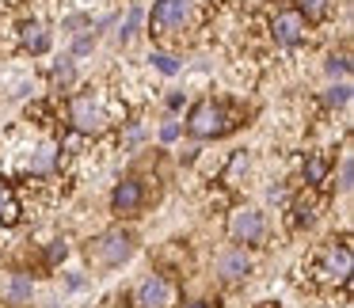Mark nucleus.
Wrapping results in <instances>:
<instances>
[{"label":"nucleus","mask_w":354,"mask_h":308,"mask_svg":"<svg viewBox=\"0 0 354 308\" xmlns=\"http://www.w3.org/2000/svg\"><path fill=\"white\" fill-rule=\"evenodd\" d=\"M202 0H156L149 12V35L153 39H176L198 23Z\"/></svg>","instance_id":"obj_3"},{"label":"nucleus","mask_w":354,"mask_h":308,"mask_svg":"<svg viewBox=\"0 0 354 308\" xmlns=\"http://www.w3.org/2000/svg\"><path fill=\"white\" fill-rule=\"evenodd\" d=\"M95 50V31L88 27V35H80L77 42H73V57H84V54H92Z\"/></svg>","instance_id":"obj_22"},{"label":"nucleus","mask_w":354,"mask_h":308,"mask_svg":"<svg viewBox=\"0 0 354 308\" xmlns=\"http://www.w3.org/2000/svg\"><path fill=\"white\" fill-rule=\"evenodd\" d=\"M149 202V191H145V179L141 175H126L115 183V191H111V213L115 217H138L141 209H145Z\"/></svg>","instance_id":"obj_6"},{"label":"nucleus","mask_w":354,"mask_h":308,"mask_svg":"<svg viewBox=\"0 0 354 308\" xmlns=\"http://www.w3.org/2000/svg\"><path fill=\"white\" fill-rule=\"evenodd\" d=\"M293 8H297L308 23H324V19L331 16V8H335V0H293Z\"/></svg>","instance_id":"obj_15"},{"label":"nucleus","mask_w":354,"mask_h":308,"mask_svg":"<svg viewBox=\"0 0 354 308\" xmlns=\"http://www.w3.org/2000/svg\"><path fill=\"white\" fill-rule=\"evenodd\" d=\"M80 23H88V16H69V19H65V31H73V27H80Z\"/></svg>","instance_id":"obj_27"},{"label":"nucleus","mask_w":354,"mask_h":308,"mask_svg":"<svg viewBox=\"0 0 354 308\" xmlns=\"http://www.w3.org/2000/svg\"><path fill=\"white\" fill-rule=\"evenodd\" d=\"M240 126V118L232 115L225 103H217V99H198L191 110H187V137H194V141H217V137H225V133H232Z\"/></svg>","instance_id":"obj_2"},{"label":"nucleus","mask_w":354,"mask_h":308,"mask_svg":"<svg viewBox=\"0 0 354 308\" xmlns=\"http://www.w3.org/2000/svg\"><path fill=\"white\" fill-rule=\"evenodd\" d=\"M351 267H354V255H351V236H339L328 240L313 267V278L324 285H351Z\"/></svg>","instance_id":"obj_5"},{"label":"nucleus","mask_w":354,"mask_h":308,"mask_svg":"<svg viewBox=\"0 0 354 308\" xmlns=\"http://www.w3.org/2000/svg\"><path fill=\"white\" fill-rule=\"evenodd\" d=\"M12 202H16V191L0 179V213H4V206H12Z\"/></svg>","instance_id":"obj_24"},{"label":"nucleus","mask_w":354,"mask_h":308,"mask_svg":"<svg viewBox=\"0 0 354 308\" xmlns=\"http://www.w3.org/2000/svg\"><path fill=\"white\" fill-rule=\"evenodd\" d=\"M339 179H343L339 186H343V191H351V179H354V164H351V156L343 160V171H339Z\"/></svg>","instance_id":"obj_25"},{"label":"nucleus","mask_w":354,"mask_h":308,"mask_svg":"<svg viewBox=\"0 0 354 308\" xmlns=\"http://www.w3.org/2000/svg\"><path fill=\"white\" fill-rule=\"evenodd\" d=\"M351 103V84L346 80H339V84H331L328 92H324V107L328 110H339V107H346Z\"/></svg>","instance_id":"obj_16"},{"label":"nucleus","mask_w":354,"mask_h":308,"mask_svg":"<svg viewBox=\"0 0 354 308\" xmlns=\"http://www.w3.org/2000/svg\"><path fill=\"white\" fill-rule=\"evenodd\" d=\"M69 259V240H50L46 244V267H62Z\"/></svg>","instance_id":"obj_17"},{"label":"nucleus","mask_w":354,"mask_h":308,"mask_svg":"<svg viewBox=\"0 0 354 308\" xmlns=\"http://www.w3.org/2000/svg\"><path fill=\"white\" fill-rule=\"evenodd\" d=\"M149 61H153V69H156V73H164V77H176V73H179V61H176L171 54H160V50H156V54L149 57Z\"/></svg>","instance_id":"obj_20"},{"label":"nucleus","mask_w":354,"mask_h":308,"mask_svg":"<svg viewBox=\"0 0 354 308\" xmlns=\"http://www.w3.org/2000/svg\"><path fill=\"white\" fill-rule=\"evenodd\" d=\"M183 103H187L183 92H171V95H168V110H183Z\"/></svg>","instance_id":"obj_26"},{"label":"nucleus","mask_w":354,"mask_h":308,"mask_svg":"<svg viewBox=\"0 0 354 308\" xmlns=\"http://www.w3.org/2000/svg\"><path fill=\"white\" fill-rule=\"evenodd\" d=\"M54 80H57L62 88L73 84V54H69V57H57V61H54Z\"/></svg>","instance_id":"obj_21"},{"label":"nucleus","mask_w":354,"mask_h":308,"mask_svg":"<svg viewBox=\"0 0 354 308\" xmlns=\"http://www.w3.org/2000/svg\"><path fill=\"white\" fill-rule=\"evenodd\" d=\"M176 305V285L168 274H145L133 285V308H171Z\"/></svg>","instance_id":"obj_7"},{"label":"nucleus","mask_w":354,"mask_h":308,"mask_svg":"<svg viewBox=\"0 0 354 308\" xmlns=\"http://www.w3.org/2000/svg\"><path fill=\"white\" fill-rule=\"evenodd\" d=\"M290 221L293 229H308V224H316V217H320V191H313V186H305V194H297L290 206Z\"/></svg>","instance_id":"obj_11"},{"label":"nucleus","mask_w":354,"mask_h":308,"mask_svg":"<svg viewBox=\"0 0 354 308\" xmlns=\"http://www.w3.org/2000/svg\"><path fill=\"white\" fill-rule=\"evenodd\" d=\"M133 251H138V236H133L130 229H122V224L103 229L100 236L88 240V247H84L88 262L100 267V270H115V267H122V262H130Z\"/></svg>","instance_id":"obj_1"},{"label":"nucleus","mask_w":354,"mask_h":308,"mask_svg":"<svg viewBox=\"0 0 354 308\" xmlns=\"http://www.w3.org/2000/svg\"><path fill=\"white\" fill-rule=\"evenodd\" d=\"M270 39H274V46H282V50H293V46H301V42L308 39V19L301 16L297 8H282V12H274V19H270Z\"/></svg>","instance_id":"obj_8"},{"label":"nucleus","mask_w":354,"mask_h":308,"mask_svg":"<svg viewBox=\"0 0 354 308\" xmlns=\"http://www.w3.org/2000/svg\"><path fill=\"white\" fill-rule=\"evenodd\" d=\"M267 236V217L259 213V209L244 206V209H232L229 213V240L240 247H252L259 244V240Z\"/></svg>","instance_id":"obj_9"},{"label":"nucleus","mask_w":354,"mask_h":308,"mask_svg":"<svg viewBox=\"0 0 354 308\" xmlns=\"http://www.w3.org/2000/svg\"><path fill=\"white\" fill-rule=\"evenodd\" d=\"M31 297H35V278L24 274V270H19V274H12L4 300H8L12 308H27V305H31Z\"/></svg>","instance_id":"obj_14"},{"label":"nucleus","mask_w":354,"mask_h":308,"mask_svg":"<svg viewBox=\"0 0 354 308\" xmlns=\"http://www.w3.org/2000/svg\"><path fill=\"white\" fill-rule=\"evenodd\" d=\"M141 23H145V12H141V8H130V16H126L122 31H118V42H122V46H126V42L133 39V31H138Z\"/></svg>","instance_id":"obj_19"},{"label":"nucleus","mask_w":354,"mask_h":308,"mask_svg":"<svg viewBox=\"0 0 354 308\" xmlns=\"http://www.w3.org/2000/svg\"><path fill=\"white\" fill-rule=\"evenodd\" d=\"M179 133H183V126H179V122H171V118L160 126V141H164V145H171V141H179Z\"/></svg>","instance_id":"obj_23"},{"label":"nucleus","mask_w":354,"mask_h":308,"mask_svg":"<svg viewBox=\"0 0 354 308\" xmlns=\"http://www.w3.org/2000/svg\"><path fill=\"white\" fill-rule=\"evenodd\" d=\"M252 274V255H248V247H229V251H221V259H217V278L221 282H244V278Z\"/></svg>","instance_id":"obj_10"},{"label":"nucleus","mask_w":354,"mask_h":308,"mask_svg":"<svg viewBox=\"0 0 354 308\" xmlns=\"http://www.w3.org/2000/svg\"><path fill=\"white\" fill-rule=\"evenodd\" d=\"M328 183H331V160L324 153H308L305 156V186L324 191Z\"/></svg>","instance_id":"obj_13"},{"label":"nucleus","mask_w":354,"mask_h":308,"mask_svg":"<svg viewBox=\"0 0 354 308\" xmlns=\"http://www.w3.org/2000/svg\"><path fill=\"white\" fill-rule=\"evenodd\" d=\"M324 69H328V77H339V80H346V77H351V54H331Z\"/></svg>","instance_id":"obj_18"},{"label":"nucleus","mask_w":354,"mask_h":308,"mask_svg":"<svg viewBox=\"0 0 354 308\" xmlns=\"http://www.w3.org/2000/svg\"><path fill=\"white\" fill-rule=\"evenodd\" d=\"M19 46H24L31 57L50 54V31L39 23V19H24V23H19Z\"/></svg>","instance_id":"obj_12"},{"label":"nucleus","mask_w":354,"mask_h":308,"mask_svg":"<svg viewBox=\"0 0 354 308\" xmlns=\"http://www.w3.org/2000/svg\"><path fill=\"white\" fill-rule=\"evenodd\" d=\"M183 308H217V305H214V300H206V297H198V300H187Z\"/></svg>","instance_id":"obj_28"},{"label":"nucleus","mask_w":354,"mask_h":308,"mask_svg":"<svg viewBox=\"0 0 354 308\" xmlns=\"http://www.w3.org/2000/svg\"><path fill=\"white\" fill-rule=\"evenodd\" d=\"M65 118H69V130L80 133V137H100V133H107L111 126H115V118L103 110L100 95H95L92 88L69 95V103H65Z\"/></svg>","instance_id":"obj_4"}]
</instances>
